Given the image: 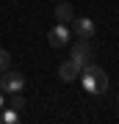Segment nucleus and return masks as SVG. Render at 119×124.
<instances>
[{"instance_id": "1", "label": "nucleus", "mask_w": 119, "mask_h": 124, "mask_svg": "<svg viewBox=\"0 0 119 124\" xmlns=\"http://www.w3.org/2000/svg\"><path fill=\"white\" fill-rule=\"evenodd\" d=\"M80 83H83V88L89 94H105L108 91V77L105 72L100 66H94V63H86V66H80Z\"/></svg>"}, {"instance_id": "2", "label": "nucleus", "mask_w": 119, "mask_h": 124, "mask_svg": "<svg viewBox=\"0 0 119 124\" xmlns=\"http://www.w3.org/2000/svg\"><path fill=\"white\" fill-rule=\"evenodd\" d=\"M22 88H25V77H22V75H17V72H9V69L0 75V91L14 94V91H22Z\"/></svg>"}, {"instance_id": "3", "label": "nucleus", "mask_w": 119, "mask_h": 124, "mask_svg": "<svg viewBox=\"0 0 119 124\" xmlns=\"http://www.w3.org/2000/svg\"><path fill=\"white\" fill-rule=\"evenodd\" d=\"M92 55H94V50L89 44V39H80L78 44H72V61L75 63L86 66V63H92Z\"/></svg>"}, {"instance_id": "4", "label": "nucleus", "mask_w": 119, "mask_h": 124, "mask_svg": "<svg viewBox=\"0 0 119 124\" xmlns=\"http://www.w3.org/2000/svg\"><path fill=\"white\" fill-rule=\"evenodd\" d=\"M47 41H50V44H53V47H64L66 41H69V28L58 22V25L53 28V31L47 33Z\"/></svg>"}, {"instance_id": "5", "label": "nucleus", "mask_w": 119, "mask_h": 124, "mask_svg": "<svg viewBox=\"0 0 119 124\" xmlns=\"http://www.w3.org/2000/svg\"><path fill=\"white\" fill-rule=\"evenodd\" d=\"M58 75H61V80H66V83H69V80H78V75H80V63H75V61L69 58V61L61 63Z\"/></svg>"}, {"instance_id": "6", "label": "nucleus", "mask_w": 119, "mask_h": 124, "mask_svg": "<svg viewBox=\"0 0 119 124\" xmlns=\"http://www.w3.org/2000/svg\"><path fill=\"white\" fill-rule=\"evenodd\" d=\"M75 22V33L80 36V39H89V36H94V22L89 17H78V19H72Z\"/></svg>"}, {"instance_id": "7", "label": "nucleus", "mask_w": 119, "mask_h": 124, "mask_svg": "<svg viewBox=\"0 0 119 124\" xmlns=\"http://www.w3.org/2000/svg\"><path fill=\"white\" fill-rule=\"evenodd\" d=\"M53 14H55V19H58L61 25H66V22H72V19H75V11H72L69 3H58Z\"/></svg>"}, {"instance_id": "8", "label": "nucleus", "mask_w": 119, "mask_h": 124, "mask_svg": "<svg viewBox=\"0 0 119 124\" xmlns=\"http://www.w3.org/2000/svg\"><path fill=\"white\" fill-rule=\"evenodd\" d=\"M17 119H19V110H14V108L3 110V108H0V121L3 124H17Z\"/></svg>"}, {"instance_id": "9", "label": "nucleus", "mask_w": 119, "mask_h": 124, "mask_svg": "<svg viewBox=\"0 0 119 124\" xmlns=\"http://www.w3.org/2000/svg\"><path fill=\"white\" fill-rule=\"evenodd\" d=\"M9 105L14 108V110H22V108H25V99H22V91H14V94H11Z\"/></svg>"}, {"instance_id": "10", "label": "nucleus", "mask_w": 119, "mask_h": 124, "mask_svg": "<svg viewBox=\"0 0 119 124\" xmlns=\"http://www.w3.org/2000/svg\"><path fill=\"white\" fill-rule=\"evenodd\" d=\"M9 63H11L9 50H0V72H6V69H9Z\"/></svg>"}, {"instance_id": "11", "label": "nucleus", "mask_w": 119, "mask_h": 124, "mask_svg": "<svg viewBox=\"0 0 119 124\" xmlns=\"http://www.w3.org/2000/svg\"><path fill=\"white\" fill-rule=\"evenodd\" d=\"M0 108H6V97H3V91H0Z\"/></svg>"}, {"instance_id": "12", "label": "nucleus", "mask_w": 119, "mask_h": 124, "mask_svg": "<svg viewBox=\"0 0 119 124\" xmlns=\"http://www.w3.org/2000/svg\"><path fill=\"white\" fill-rule=\"evenodd\" d=\"M116 99H119V97H116Z\"/></svg>"}]
</instances>
